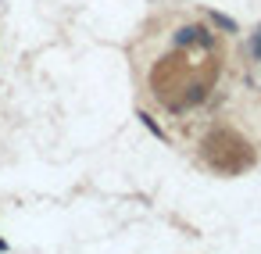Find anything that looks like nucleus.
Returning a JSON list of instances; mask_svg holds the SVG:
<instances>
[{
  "label": "nucleus",
  "instance_id": "f03ea898",
  "mask_svg": "<svg viewBox=\"0 0 261 254\" xmlns=\"http://www.w3.org/2000/svg\"><path fill=\"white\" fill-rule=\"evenodd\" d=\"M250 54H254V58H261V29L250 36Z\"/></svg>",
  "mask_w": 261,
  "mask_h": 254
},
{
  "label": "nucleus",
  "instance_id": "7ed1b4c3",
  "mask_svg": "<svg viewBox=\"0 0 261 254\" xmlns=\"http://www.w3.org/2000/svg\"><path fill=\"white\" fill-rule=\"evenodd\" d=\"M0 250H8V243H4V240H0Z\"/></svg>",
  "mask_w": 261,
  "mask_h": 254
},
{
  "label": "nucleus",
  "instance_id": "f257e3e1",
  "mask_svg": "<svg viewBox=\"0 0 261 254\" xmlns=\"http://www.w3.org/2000/svg\"><path fill=\"white\" fill-rule=\"evenodd\" d=\"M207 18H211L218 29H229V33H236V22H232V18H225V15H218V11H207Z\"/></svg>",
  "mask_w": 261,
  "mask_h": 254
}]
</instances>
